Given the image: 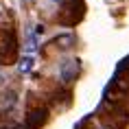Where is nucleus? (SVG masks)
Listing matches in <instances>:
<instances>
[{
	"instance_id": "nucleus-1",
	"label": "nucleus",
	"mask_w": 129,
	"mask_h": 129,
	"mask_svg": "<svg viewBox=\"0 0 129 129\" xmlns=\"http://www.w3.org/2000/svg\"><path fill=\"white\" fill-rule=\"evenodd\" d=\"M79 72V61H63L61 66V79L63 81H72Z\"/></svg>"
},
{
	"instance_id": "nucleus-2",
	"label": "nucleus",
	"mask_w": 129,
	"mask_h": 129,
	"mask_svg": "<svg viewBox=\"0 0 129 129\" xmlns=\"http://www.w3.org/2000/svg\"><path fill=\"white\" fill-rule=\"evenodd\" d=\"M44 120H46V112H35V114H28V127H31V129H37Z\"/></svg>"
},
{
	"instance_id": "nucleus-3",
	"label": "nucleus",
	"mask_w": 129,
	"mask_h": 129,
	"mask_svg": "<svg viewBox=\"0 0 129 129\" xmlns=\"http://www.w3.org/2000/svg\"><path fill=\"white\" fill-rule=\"evenodd\" d=\"M31 66H33V59H24V61H22V66H20V70H24V72H26Z\"/></svg>"
},
{
	"instance_id": "nucleus-4",
	"label": "nucleus",
	"mask_w": 129,
	"mask_h": 129,
	"mask_svg": "<svg viewBox=\"0 0 129 129\" xmlns=\"http://www.w3.org/2000/svg\"><path fill=\"white\" fill-rule=\"evenodd\" d=\"M53 2H61V0H53Z\"/></svg>"
}]
</instances>
